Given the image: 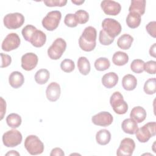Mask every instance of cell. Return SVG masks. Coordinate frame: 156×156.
I'll return each mask as SVG.
<instances>
[{"mask_svg": "<svg viewBox=\"0 0 156 156\" xmlns=\"http://www.w3.org/2000/svg\"><path fill=\"white\" fill-rule=\"evenodd\" d=\"M97 32L94 27L88 26L83 30L79 39L80 48L84 51L90 52L96 47Z\"/></svg>", "mask_w": 156, "mask_h": 156, "instance_id": "cell-1", "label": "cell"}, {"mask_svg": "<svg viewBox=\"0 0 156 156\" xmlns=\"http://www.w3.org/2000/svg\"><path fill=\"white\" fill-rule=\"evenodd\" d=\"M24 147L27 151L32 155L41 154L44 151V144L37 136L34 135L26 137L24 141Z\"/></svg>", "mask_w": 156, "mask_h": 156, "instance_id": "cell-2", "label": "cell"}, {"mask_svg": "<svg viewBox=\"0 0 156 156\" xmlns=\"http://www.w3.org/2000/svg\"><path fill=\"white\" fill-rule=\"evenodd\" d=\"M110 104L113 111L118 115L125 114L128 110V105L123 96L119 91L114 92L110 99Z\"/></svg>", "mask_w": 156, "mask_h": 156, "instance_id": "cell-3", "label": "cell"}, {"mask_svg": "<svg viewBox=\"0 0 156 156\" xmlns=\"http://www.w3.org/2000/svg\"><path fill=\"white\" fill-rule=\"evenodd\" d=\"M155 128L156 122H149L137 130L135 133L136 138L140 143H146L151 137L155 135Z\"/></svg>", "mask_w": 156, "mask_h": 156, "instance_id": "cell-4", "label": "cell"}, {"mask_svg": "<svg viewBox=\"0 0 156 156\" xmlns=\"http://www.w3.org/2000/svg\"><path fill=\"white\" fill-rule=\"evenodd\" d=\"M62 13L58 10H53L48 12L42 20V26L47 30L52 31L56 29L60 23Z\"/></svg>", "mask_w": 156, "mask_h": 156, "instance_id": "cell-5", "label": "cell"}, {"mask_svg": "<svg viewBox=\"0 0 156 156\" xmlns=\"http://www.w3.org/2000/svg\"><path fill=\"white\" fill-rule=\"evenodd\" d=\"M66 43L62 38H56L48 49V55L52 60L59 59L66 50Z\"/></svg>", "mask_w": 156, "mask_h": 156, "instance_id": "cell-6", "label": "cell"}, {"mask_svg": "<svg viewBox=\"0 0 156 156\" xmlns=\"http://www.w3.org/2000/svg\"><path fill=\"white\" fill-rule=\"evenodd\" d=\"M24 20L23 14L15 12L7 14L4 17L3 23L5 27L9 29H16L23 26Z\"/></svg>", "mask_w": 156, "mask_h": 156, "instance_id": "cell-7", "label": "cell"}, {"mask_svg": "<svg viewBox=\"0 0 156 156\" xmlns=\"http://www.w3.org/2000/svg\"><path fill=\"white\" fill-rule=\"evenodd\" d=\"M23 136L21 132L16 129H12L5 132L2 135V142L7 147H13L21 144Z\"/></svg>", "mask_w": 156, "mask_h": 156, "instance_id": "cell-8", "label": "cell"}, {"mask_svg": "<svg viewBox=\"0 0 156 156\" xmlns=\"http://www.w3.org/2000/svg\"><path fill=\"white\" fill-rule=\"evenodd\" d=\"M102 30H104L110 37L115 38L121 32V24L115 19L107 18L102 22Z\"/></svg>", "mask_w": 156, "mask_h": 156, "instance_id": "cell-9", "label": "cell"}, {"mask_svg": "<svg viewBox=\"0 0 156 156\" xmlns=\"http://www.w3.org/2000/svg\"><path fill=\"white\" fill-rule=\"evenodd\" d=\"M21 43L18 35L16 33H10L4 39L1 48L3 51L9 52L18 48Z\"/></svg>", "mask_w": 156, "mask_h": 156, "instance_id": "cell-10", "label": "cell"}, {"mask_svg": "<svg viewBox=\"0 0 156 156\" xmlns=\"http://www.w3.org/2000/svg\"><path fill=\"white\" fill-rule=\"evenodd\" d=\"M135 148V143L133 139L125 138L121 141L120 145L117 149L118 156H130L132 155Z\"/></svg>", "mask_w": 156, "mask_h": 156, "instance_id": "cell-11", "label": "cell"}, {"mask_svg": "<svg viewBox=\"0 0 156 156\" xmlns=\"http://www.w3.org/2000/svg\"><path fill=\"white\" fill-rule=\"evenodd\" d=\"M101 7L104 12L108 15L116 16L119 13L121 6L119 3L110 0H104L101 2Z\"/></svg>", "mask_w": 156, "mask_h": 156, "instance_id": "cell-12", "label": "cell"}, {"mask_svg": "<svg viewBox=\"0 0 156 156\" xmlns=\"http://www.w3.org/2000/svg\"><path fill=\"white\" fill-rule=\"evenodd\" d=\"M38 56L33 52H27L21 57V67L26 71H31L37 65Z\"/></svg>", "mask_w": 156, "mask_h": 156, "instance_id": "cell-13", "label": "cell"}, {"mask_svg": "<svg viewBox=\"0 0 156 156\" xmlns=\"http://www.w3.org/2000/svg\"><path fill=\"white\" fill-rule=\"evenodd\" d=\"M93 123L96 126L106 127L110 126L113 121L112 115L108 112H101L91 118Z\"/></svg>", "mask_w": 156, "mask_h": 156, "instance_id": "cell-14", "label": "cell"}, {"mask_svg": "<svg viewBox=\"0 0 156 156\" xmlns=\"http://www.w3.org/2000/svg\"><path fill=\"white\" fill-rule=\"evenodd\" d=\"M60 94L61 88L58 83L52 82L48 85L46 90V95L49 101L55 102L60 98Z\"/></svg>", "mask_w": 156, "mask_h": 156, "instance_id": "cell-15", "label": "cell"}, {"mask_svg": "<svg viewBox=\"0 0 156 156\" xmlns=\"http://www.w3.org/2000/svg\"><path fill=\"white\" fill-rule=\"evenodd\" d=\"M118 80L119 78L117 74L114 72H109L102 76L101 81L105 87L112 88L117 84Z\"/></svg>", "mask_w": 156, "mask_h": 156, "instance_id": "cell-16", "label": "cell"}, {"mask_svg": "<svg viewBox=\"0 0 156 156\" xmlns=\"http://www.w3.org/2000/svg\"><path fill=\"white\" fill-rule=\"evenodd\" d=\"M46 34L40 30H37L32 35L30 43L32 46L36 48L42 47L46 43Z\"/></svg>", "mask_w": 156, "mask_h": 156, "instance_id": "cell-17", "label": "cell"}, {"mask_svg": "<svg viewBox=\"0 0 156 156\" xmlns=\"http://www.w3.org/2000/svg\"><path fill=\"white\" fill-rule=\"evenodd\" d=\"M24 78L21 73L19 71H13L9 77L10 85L13 88H18L23 85Z\"/></svg>", "mask_w": 156, "mask_h": 156, "instance_id": "cell-18", "label": "cell"}, {"mask_svg": "<svg viewBox=\"0 0 156 156\" xmlns=\"http://www.w3.org/2000/svg\"><path fill=\"white\" fill-rule=\"evenodd\" d=\"M130 116V118L133 119L137 123H141L146 118V112L143 107L136 106L132 109Z\"/></svg>", "mask_w": 156, "mask_h": 156, "instance_id": "cell-19", "label": "cell"}, {"mask_svg": "<svg viewBox=\"0 0 156 156\" xmlns=\"http://www.w3.org/2000/svg\"><path fill=\"white\" fill-rule=\"evenodd\" d=\"M121 127L123 132L131 135L135 134L138 129L137 122L132 118L125 119L122 122Z\"/></svg>", "mask_w": 156, "mask_h": 156, "instance_id": "cell-20", "label": "cell"}, {"mask_svg": "<svg viewBox=\"0 0 156 156\" xmlns=\"http://www.w3.org/2000/svg\"><path fill=\"white\" fill-rule=\"evenodd\" d=\"M122 85L124 90L127 91L133 90L137 85V80L132 74H126L122 79Z\"/></svg>", "mask_w": 156, "mask_h": 156, "instance_id": "cell-21", "label": "cell"}, {"mask_svg": "<svg viewBox=\"0 0 156 156\" xmlns=\"http://www.w3.org/2000/svg\"><path fill=\"white\" fill-rule=\"evenodd\" d=\"M146 3L145 0H132L129 8V12H133L138 13L141 16L143 15L145 12Z\"/></svg>", "mask_w": 156, "mask_h": 156, "instance_id": "cell-22", "label": "cell"}, {"mask_svg": "<svg viewBox=\"0 0 156 156\" xmlns=\"http://www.w3.org/2000/svg\"><path fill=\"white\" fill-rule=\"evenodd\" d=\"M141 15L136 12H129L126 18L127 25L131 29L138 27L141 23Z\"/></svg>", "mask_w": 156, "mask_h": 156, "instance_id": "cell-23", "label": "cell"}, {"mask_svg": "<svg viewBox=\"0 0 156 156\" xmlns=\"http://www.w3.org/2000/svg\"><path fill=\"white\" fill-rule=\"evenodd\" d=\"M111 139V133L107 129H101L96 134V142L100 145L107 144Z\"/></svg>", "mask_w": 156, "mask_h": 156, "instance_id": "cell-24", "label": "cell"}, {"mask_svg": "<svg viewBox=\"0 0 156 156\" xmlns=\"http://www.w3.org/2000/svg\"><path fill=\"white\" fill-rule=\"evenodd\" d=\"M133 41V38L129 34H124L122 35L117 41L118 46L124 50L129 49Z\"/></svg>", "mask_w": 156, "mask_h": 156, "instance_id": "cell-25", "label": "cell"}, {"mask_svg": "<svg viewBox=\"0 0 156 156\" xmlns=\"http://www.w3.org/2000/svg\"><path fill=\"white\" fill-rule=\"evenodd\" d=\"M77 67L79 72L84 76L88 75L91 69L90 62L85 57H80L78 58Z\"/></svg>", "mask_w": 156, "mask_h": 156, "instance_id": "cell-26", "label": "cell"}, {"mask_svg": "<svg viewBox=\"0 0 156 156\" xmlns=\"http://www.w3.org/2000/svg\"><path fill=\"white\" fill-rule=\"evenodd\" d=\"M129 55L124 52L117 51L112 57L113 63L117 66H123L129 62Z\"/></svg>", "mask_w": 156, "mask_h": 156, "instance_id": "cell-27", "label": "cell"}, {"mask_svg": "<svg viewBox=\"0 0 156 156\" xmlns=\"http://www.w3.org/2000/svg\"><path fill=\"white\" fill-rule=\"evenodd\" d=\"M50 74L46 69H40L38 70L35 74V80L40 85H43L46 83L49 79Z\"/></svg>", "mask_w": 156, "mask_h": 156, "instance_id": "cell-28", "label": "cell"}, {"mask_svg": "<svg viewBox=\"0 0 156 156\" xmlns=\"http://www.w3.org/2000/svg\"><path fill=\"white\" fill-rule=\"evenodd\" d=\"M6 122L7 125L13 129H16L21 124L22 119L21 116L15 113L9 114L6 118Z\"/></svg>", "mask_w": 156, "mask_h": 156, "instance_id": "cell-29", "label": "cell"}, {"mask_svg": "<svg viewBox=\"0 0 156 156\" xmlns=\"http://www.w3.org/2000/svg\"><path fill=\"white\" fill-rule=\"evenodd\" d=\"M110 66V61L105 57H100L94 62V68L99 71H103L109 68Z\"/></svg>", "mask_w": 156, "mask_h": 156, "instance_id": "cell-30", "label": "cell"}, {"mask_svg": "<svg viewBox=\"0 0 156 156\" xmlns=\"http://www.w3.org/2000/svg\"><path fill=\"white\" fill-rule=\"evenodd\" d=\"M156 80L155 77L150 78L146 81L144 85V91L147 94H153L156 91Z\"/></svg>", "mask_w": 156, "mask_h": 156, "instance_id": "cell-31", "label": "cell"}, {"mask_svg": "<svg viewBox=\"0 0 156 156\" xmlns=\"http://www.w3.org/2000/svg\"><path fill=\"white\" fill-rule=\"evenodd\" d=\"M144 62L141 59H135L130 64V69L135 73H141L144 71Z\"/></svg>", "mask_w": 156, "mask_h": 156, "instance_id": "cell-32", "label": "cell"}, {"mask_svg": "<svg viewBox=\"0 0 156 156\" xmlns=\"http://www.w3.org/2000/svg\"><path fill=\"white\" fill-rule=\"evenodd\" d=\"M37 30V29L34 26L29 24V25L26 26L22 29L21 33H22L23 37L25 39V40L29 42L32 35Z\"/></svg>", "mask_w": 156, "mask_h": 156, "instance_id": "cell-33", "label": "cell"}, {"mask_svg": "<svg viewBox=\"0 0 156 156\" xmlns=\"http://www.w3.org/2000/svg\"><path fill=\"white\" fill-rule=\"evenodd\" d=\"M74 15L78 24H85L89 20V14L84 10H78Z\"/></svg>", "mask_w": 156, "mask_h": 156, "instance_id": "cell-34", "label": "cell"}, {"mask_svg": "<svg viewBox=\"0 0 156 156\" xmlns=\"http://www.w3.org/2000/svg\"><path fill=\"white\" fill-rule=\"evenodd\" d=\"M60 68L65 73H71L75 68L74 62L71 59H65L60 63Z\"/></svg>", "mask_w": 156, "mask_h": 156, "instance_id": "cell-35", "label": "cell"}, {"mask_svg": "<svg viewBox=\"0 0 156 156\" xmlns=\"http://www.w3.org/2000/svg\"><path fill=\"white\" fill-rule=\"evenodd\" d=\"M114 39L115 38L110 37L104 30H101L100 31L99 35V40L101 44H102V45H110L114 41Z\"/></svg>", "mask_w": 156, "mask_h": 156, "instance_id": "cell-36", "label": "cell"}, {"mask_svg": "<svg viewBox=\"0 0 156 156\" xmlns=\"http://www.w3.org/2000/svg\"><path fill=\"white\" fill-rule=\"evenodd\" d=\"M64 23L65 24L69 27H75L78 24L75 15L73 13H68L66 15L64 19Z\"/></svg>", "mask_w": 156, "mask_h": 156, "instance_id": "cell-37", "label": "cell"}, {"mask_svg": "<svg viewBox=\"0 0 156 156\" xmlns=\"http://www.w3.org/2000/svg\"><path fill=\"white\" fill-rule=\"evenodd\" d=\"M144 71L150 74H155L156 73V62L150 60L144 63Z\"/></svg>", "mask_w": 156, "mask_h": 156, "instance_id": "cell-38", "label": "cell"}, {"mask_svg": "<svg viewBox=\"0 0 156 156\" xmlns=\"http://www.w3.org/2000/svg\"><path fill=\"white\" fill-rule=\"evenodd\" d=\"M43 2L48 7H63L67 3L66 0H48L44 1Z\"/></svg>", "mask_w": 156, "mask_h": 156, "instance_id": "cell-39", "label": "cell"}, {"mask_svg": "<svg viewBox=\"0 0 156 156\" xmlns=\"http://www.w3.org/2000/svg\"><path fill=\"white\" fill-rule=\"evenodd\" d=\"M148 34L153 38L156 37V22L155 21L149 22L146 26Z\"/></svg>", "mask_w": 156, "mask_h": 156, "instance_id": "cell-40", "label": "cell"}, {"mask_svg": "<svg viewBox=\"0 0 156 156\" xmlns=\"http://www.w3.org/2000/svg\"><path fill=\"white\" fill-rule=\"evenodd\" d=\"M1 68H5L9 66L12 62V58L9 55L1 53Z\"/></svg>", "mask_w": 156, "mask_h": 156, "instance_id": "cell-41", "label": "cell"}, {"mask_svg": "<svg viewBox=\"0 0 156 156\" xmlns=\"http://www.w3.org/2000/svg\"><path fill=\"white\" fill-rule=\"evenodd\" d=\"M1 110V120H2L6 112V102L2 97H1V110Z\"/></svg>", "mask_w": 156, "mask_h": 156, "instance_id": "cell-42", "label": "cell"}, {"mask_svg": "<svg viewBox=\"0 0 156 156\" xmlns=\"http://www.w3.org/2000/svg\"><path fill=\"white\" fill-rule=\"evenodd\" d=\"M65 155L63 150L59 147H55L52 149L51 152L50 153L51 156L57 155V156H63Z\"/></svg>", "mask_w": 156, "mask_h": 156, "instance_id": "cell-43", "label": "cell"}, {"mask_svg": "<svg viewBox=\"0 0 156 156\" xmlns=\"http://www.w3.org/2000/svg\"><path fill=\"white\" fill-rule=\"evenodd\" d=\"M156 48V43H154L150 48L149 49V54L151 56L153 57H155V49Z\"/></svg>", "mask_w": 156, "mask_h": 156, "instance_id": "cell-44", "label": "cell"}, {"mask_svg": "<svg viewBox=\"0 0 156 156\" xmlns=\"http://www.w3.org/2000/svg\"><path fill=\"white\" fill-rule=\"evenodd\" d=\"M5 155H20V154L17 151L12 150V151H10L9 152H8L5 154Z\"/></svg>", "mask_w": 156, "mask_h": 156, "instance_id": "cell-45", "label": "cell"}, {"mask_svg": "<svg viewBox=\"0 0 156 156\" xmlns=\"http://www.w3.org/2000/svg\"><path fill=\"white\" fill-rule=\"evenodd\" d=\"M71 2L76 5H79L83 4L85 2V1L84 0H71Z\"/></svg>", "mask_w": 156, "mask_h": 156, "instance_id": "cell-46", "label": "cell"}]
</instances>
